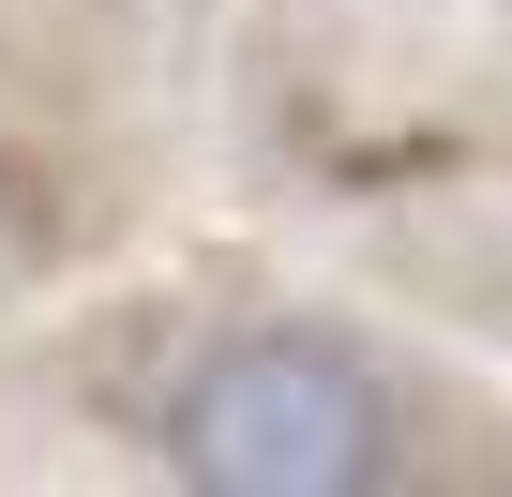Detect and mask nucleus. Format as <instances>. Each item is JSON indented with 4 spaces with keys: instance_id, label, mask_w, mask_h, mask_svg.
Returning <instances> with one entry per match:
<instances>
[{
    "instance_id": "3",
    "label": "nucleus",
    "mask_w": 512,
    "mask_h": 497,
    "mask_svg": "<svg viewBox=\"0 0 512 497\" xmlns=\"http://www.w3.org/2000/svg\"><path fill=\"white\" fill-rule=\"evenodd\" d=\"M0 497H76V437H61L46 317H0Z\"/></svg>"
},
{
    "instance_id": "2",
    "label": "nucleus",
    "mask_w": 512,
    "mask_h": 497,
    "mask_svg": "<svg viewBox=\"0 0 512 497\" xmlns=\"http://www.w3.org/2000/svg\"><path fill=\"white\" fill-rule=\"evenodd\" d=\"M196 226V0H0V317H46Z\"/></svg>"
},
{
    "instance_id": "1",
    "label": "nucleus",
    "mask_w": 512,
    "mask_h": 497,
    "mask_svg": "<svg viewBox=\"0 0 512 497\" xmlns=\"http://www.w3.org/2000/svg\"><path fill=\"white\" fill-rule=\"evenodd\" d=\"M211 226L512 362V0H196Z\"/></svg>"
}]
</instances>
